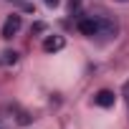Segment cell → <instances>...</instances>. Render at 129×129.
Here are the masks:
<instances>
[{"mask_svg":"<svg viewBox=\"0 0 129 129\" xmlns=\"http://www.w3.org/2000/svg\"><path fill=\"white\" fill-rule=\"evenodd\" d=\"M114 91H109V89H104V91H99L96 96H94V104L96 106H104V109H109V106H114Z\"/></svg>","mask_w":129,"mask_h":129,"instance_id":"3957f363","label":"cell"},{"mask_svg":"<svg viewBox=\"0 0 129 129\" xmlns=\"http://www.w3.org/2000/svg\"><path fill=\"white\" fill-rule=\"evenodd\" d=\"M79 30L84 33V36H99V30H101V20H96V18H81L79 20Z\"/></svg>","mask_w":129,"mask_h":129,"instance_id":"7a4b0ae2","label":"cell"},{"mask_svg":"<svg viewBox=\"0 0 129 129\" xmlns=\"http://www.w3.org/2000/svg\"><path fill=\"white\" fill-rule=\"evenodd\" d=\"M0 129H5V126H0Z\"/></svg>","mask_w":129,"mask_h":129,"instance_id":"9c48e42d","label":"cell"},{"mask_svg":"<svg viewBox=\"0 0 129 129\" xmlns=\"http://www.w3.org/2000/svg\"><path fill=\"white\" fill-rule=\"evenodd\" d=\"M114 3H129V0H114Z\"/></svg>","mask_w":129,"mask_h":129,"instance_id":"52a82bcc","label":"cell"},{"mask_svg":"<svg viewBox=\"0 0 129 129\" xmlns=\"http://www.w3.org/2000/svg\"><path fill=\"white\" fill-rule=\"evenodd\" d=\"M63 46H66V41H63L61 36H48V38L43 41V51H48V53H51V51H61Z\"/></svg>","mask_w":129,"mask_h":129,"instance_id":"277c9868","label":"cell"},{"mask_svg":"<svg viewBox=\"0 0 129 129\" xmlns=\"http://www.w3.org/2000/svg\"><path fill=\"white\" fill-rule=\"evenodd\" d=\"M18 3H25V0H18Z\"/></svg>","mask_w":129,"mask_h":129,"instance_id":"ba28073f","label":"cell"},{"mask_svg":"<svg viewBox=\"0 0 129 129\" xmlns=\"http://www.w3.org/2000/svg\"><path fill=\"white\" fill-rule=\"evenodd\" d=\"M43 3H46L48 8H56V5H58V0H43Z\"/></svg>","mask_w":129,"mask_h":129,"instance_id":"8992f818","label":"cell"},{"mask_svg":"<svg viewBox=\"0 0 129 129\" xmlns=\"http://www.w3.org/2000/svg\"><path fill=\"white\" fill-rule=\"evenodd\" d=\"M20 25H23V18H20L18 13L8 15V20H5V25H3V38H13V36L20 30Z\"/></svg>","mask_w":129,"mask_h":129,"instance_id":"6da1fadb","label":"cell"},{"mask_svg":"<svg viewBox=\"0 0 129 129\" xmlns=\"http://www.w3.org/2000/svg\"><path fill=\"white\" fill-rule=\"evenodd\" d=\"M15 61H18V53L15 51H5L0 56V66H8V63H15Z\"/></svg>","mask_w":129,"mask_h":129,"instance_id":"5b68a950","label":"cell"}]
</instances>
